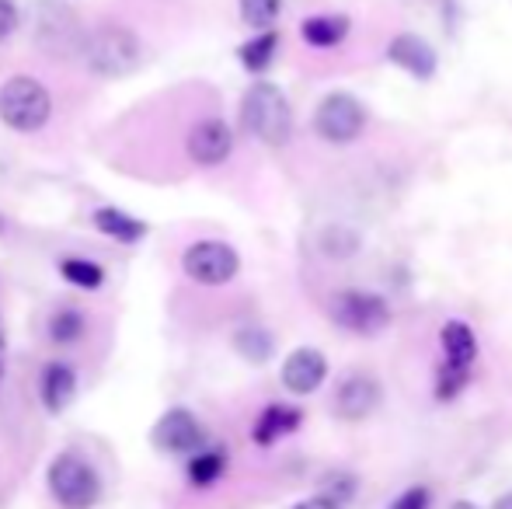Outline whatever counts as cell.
<instances>
[{
  "instance_id": "obj_1",
  "label": "cell",
  "mask_w": 512,
  "mask_h": 509,
  "mask_svg": "<svg viewBox=\"0 0 512 509\" xmlns=\"http://www.w3.org/2000/svg\"><path fill=\"white\" fill-rule=\"evenodd\" d=\"M81 60L88 63L91 74L105 81H122L143 67V39L126 25H98L84 35Z\"/></svg>"
},
{
  "instance_id": "obj_2",
  "label": "cell",
  "mask_w": 512,
  "mask_h": 509,
  "mask_svg": "<svg viewBox=\"0 0 512 509\" xmlns=\"http://www.w3.org/2000/svg\"><path fill=\"white\" fill-rule=\"evenodd\" d=\"M241 126L265 147H286L293 140V109L283 88L272 81H255L241 98Z\"/></svg>"
},
{
  "instance_id": "obj_3",
  "label": "cell",
  "mask_w": 512,
  "mask_h": 509,
  "mask_svg": "<svg viewBox=\"0 0 512 509\" xmlns=\"http://www.w3.org/2000/svg\"><path fill=\"white\" fill-rule=\"evenodd\" d=\"M53 119V95L39 77L14 74L0 84V123L14 133H39Z\"/></svg>"
},
{
  "instance_id": "obj_4",
  "label": "cell",
  "mask_w": 512,
  "mask_h": 509,
  "mask_svg": "<svg viewBox=\"0 0 512 509\" xmlns=\"http://www.w3.org/2000/svg\"><path fill=\"white\" fill-rule=\"evenodd\" d=\"M328 318L342 332L359 335V339H373V335L387 332L394 314L387 297H380L373 290H359V286H345V290L328 297Z\"/></svg>"
},
{
  "instance_id": "obj_5",
  "label": "cell",
  "mask_w": 512,
  "mask_h": 509,
  "mask_svg": "<svg viewBox=\"0 0 512 509\" xmlns=\"http://www.w3.org/2000/svg\"><path fill=\"white\" fill-rule=\"evenodd\" d=\"M46 482L60 509H95L98 499H102V478H98L95 464L84 461L81 454L53 457Z\"/></svg>"
},
{
  "instance_id": "obj_6",
  "label": "cell",
  "mask_w": 512,
  "mask_h": 509,
  "mask_svg": "<svg viewBox=\"0 0 512 509\" xmlns=\"http://www.w3.org/2000/svg\"><path fill=\"white\" fill-rule=\"evenodd\" d=\"M370 112L352 91H331L317 102L314 109V133L331 147H349L363 136Z\"/></svg>"
},
{
  "instance_id": "obj_7",
  "label": "cell",
  "mask_w": 512,
  "mask_h": 509,
  "mask_svg": "<svg viewBox=\"0 0 512 509\" xmlns=\"http://www.w3.org/2000/svg\"><path fill=\"white\" fill-rule=\"evenodd\" d=\"M182 272L199 286H227L241 272V255L227 241H192L182 252Z\"/></svg>"
},
{
  "instance_id": "obj_8",
  "label": "cell",
  "mask_w": 512,
  "mask_h": 509,
  "mask_svg": "<svg viewBox=\"0 0 512 509\" xmlns=\"http://www.w3.org/2000/svg\"><path fill=\"white\" fill-rule=\"evenodd\" d=\"M35 35H39V46L49 56H70V53H81V42L88 35V28L81 25V18L67 4H39Z\"/></svg>"
},
{
  "instance_id": "obj_9",
  "label": "cell",
  "mask_w": 512,
  "mask_h": 509,
  "mask_svg": "<svg viewBox=\"0 0 512 509\" xmlns=\"http://www.w3.org/2000/svg\"><path fill=\"white\" fill-rule=\"evenodd\" d=\"M150 440H154V447L161 450V454L192 457L196 450L206 447V429L189 408H168V412L154 422Z\"/></svg>"
},
{
  "instance_id": "obj_10",
  "label": "cell",
  "mask_w": 512,
  "mask_h": 509,
  "mask_svg": "<svg viewBox=\"0 0 512 509\" xmlns=\"http://www.w3.org/2000/svg\"><path fill=\"white\" fill-rule=\"evenodd\" d=\"M185 154L199 168H216V164H223L234 154V129L220 116L203 119V123H196L189 129V136H185Z\"/></svg>"
},
{
  "instance_id": "obj_11",
  "label": "cell",
  "mask_w": 512,
  "mask_h": 509,
  "mask_svg": "<svg viewBox=\"0 0 512 509\" xmlns=\"http://www.w3.org/2000/svg\"><path fill=\"white\" fill-rule=\"evenodd\" d=\"M380 398H384V387L377 377L366 370H352L335 387V415L345 422H363L366 415L377 412Z\"/></svg>"
},
{
  "instance_id": "obj_12",
  "label": "cell",
  "mask_w": 512,
  "mask_h": 509,
  "mask_svg": "<svg viewBox=\"0 0 512 509\" xmlns=\"http://www.w3.org/2000/svg\"><path fill=\"white\" fill-rule=\"evenodd\" d=\"M387 60L398 70H405L415 81H432L439 74V53L425 35L418 32H398L391 42H387Z\"/></svg>"
},
{
  "instance_id": "obj_13",
  "label": "cell",
  "mask_w": 512,
  "mask_h": 509,
  "mask_svg": "<svg viewBox=\"0 0 512 509\" xmlns=\"http://www.w3.org/2000/svg\"><path fill=\"white\" fill-rule=\"evenodd\" d=\"M279 377H283V387L290 394H300V398L314 394L324 384V377H328V356L314 346H300L283 360Z\"/></svg>"
},
{
  "instance_id": "obj_14",
  "label": "cell",
  "mask_w": 512,
  "mask_h": 509,
  "mask_svg": "<svg viewBox=\"0 0 512 509\" xmlns=\"http://www.w3.org/2000/svg\"><path fill=\"white\" fill-rule=\"evenodd\" d=\"M39 398L49 415L67 412L77 398V370L63 360L46 363V370H42V377H39Z\"/></svg>"
},
{
  "instance_id": "obj_15",
  "label": "cell",
  "mask_w": 512,
  "mask_h": 509,
  "mask_svg": "<svg viewBox=\"0 0 512 509\" xmlns=\"http://www.w3.org/2000/svg\"><path fill=\"white\" fill-rule=\"evenodd\" d=\"M300 422H304V412H300L297 405H283V401L265 405L262 415L255 419V426H251V440H255L258 447H272V443H279L283 436L297 433Z\"/></svg>"
},
{
  "instance_id": "obj_16",
  "label": "cell",
  "mask_w": 512,
  "mask_h": 509,
  "mask_svg": "<svg viewBox=\"0 0 512 509\" xmlns=\"http://www.w3.org/2000/svg\"><path fill=\"white\" fill-rule=\"evenodd\" d=\"M439 342H443V363L457 370H471L474 360H478V335L467 321L450 318L439 332Z\"/></svg>"
},
{
  "instance_id": "obj_17",
  "label": "cell",
  "mask_w": 512,
  "mask_h": 509,
  "mask_svg": "<svg viewBox=\"0 0 512 509\" xmlns=\"http://www.w3.org/2000/svg\"><path fill=\"white\" fill-rule=\"evenodd\" d=\"M352 21L345 14H310V18L300 21V39L307 42L310 49H335L349 39Z\"/></svg>"
},
{
  "instance_id": "obj_18",
  "label": "cell",
  "mask_w": 512,
  "mask_h": 509,
  "mask_svg": "<svg viewBox=\"0 0 512 509\" xmlns=\"http://www.w3.org/2000/svg\"><path fill=\"white\" fill-rule=\"evenodd\" d=\"M91 220H95V227L105 234V238L119 241V245H140V241L147 238V231H150L140 217L119 210V206H98Z\"/></svg>"
},
{
  "instance_id": "obj_19",
  "label": "cell",
  "mask_w": 512,
  "mask_h": 509,
  "mask_svg": "<svg viewBox=\"0 0 512 509\" xmlns=\"http://www.w3.org/2000/svg\"><path fill=\"white\" fill-rule=\"evenodd\" d=\"M279 53V32L276 28H269V32H255L248 42H241L237 46V60H241V67L248 70V74H265V70L272 67V60H276Z\"/></svg>"
},
{
  "instance_id": "obj_20",
  "label": "cell",
  "mask_w": 512,
  "mask_h": 509,
  "mask_svg": "<svg viewBox=\"0 0 512 509\" xmlns=\"http://www.w3.org/2000/svg\"><path fill=\"white\" fill-rule=\"evenodd\" d=\"M223 471H227V450L223 447L196 450V454L189 457V464H185V475H189V482L196 485V489H213L223 478Z\"/></svg>"
},
{
  "instance_id": "obj_21",
  "label": "cell",
  "mask_w": 512,
  "mask_h": 509,
  "mask_svg": "<svg viewBox=\"0 0 512 509\" xmlns=\"http://www.w3.org/2000/svg\"><path fill=\"white\" fill-rule=\"evenodd\" d=\"M234 349L248 363L262 367V363H269L272 356H276V339H272L269 328H262V325H244V328H237V332H234Z\"/></svg>"
},
{
  "instance_id": "obj_22",
  "label": "cell",
  "mask_w": 512,
  "mask_h": 509,
  "mask_svg": "<svg viewBox=\"0 0 512 509\" xmlns=\"http://www.w3.org/2000/svg\"><path fill=\"white\" fill-rule=\"evenodd\" d=\"M46 332L53 346H74V342H81L84 332H88V321H84V314L77 311V307H56L46 321Z\"/></svg>"
},
{
  "instance_id": "obj_23",
  "label": "cell",
  "mask_w": 512,
  "mask_h": 509,
  "mask_svg": "<svg viewBox=\"0 0 512 509\" xmlns=\"http://www.w3.org/2000/svg\"><path fill=\"white\" fill-rule=\"evenodd\" d=\"M60 276L77 290H98L105 283V269L98 262H91V258H63Z\"/></svg>"
},
{
  "instance_id": "obj_24",
  "label": "cell",
  "mask_w": 512,
  "mask_h": 509,
  "mask_svg": "<svg viewBox=\"0 0 512 509\" xmlns=\"http://www.w3.org/2000/svg\"><path fill=\"white\" fill-rule=\"evenodd\" d=\"M241 21L255 32H269L276 28L279 14H283V0H237Z\"/></svg>"
},
{
  "instance_id": "obj_25",
  "label": "cell",
  "mask_w": 512,
  "mask_h": 509,
  "mask_svg": "<svg viewBox=\"0 0 512 509\" xmlns=\"http://www.w3.org/2000/svg\"><path fill=\"white\" fill-rule=\"evenodd\" d=\"M467 381H471V370H457V367H446L443 363V367L436 370V398L453 401L467 387Z\"/></svg>"
},
{
  "instance_id": "obj_26",
  "label": "cell",
  "mask_w": 512,
  "mask_h": 509,
  "mask_svg": "<svg viewBox=\"0 0 512 509\" xmlns=\"http://www.w3.org/2000/svg\"><path fill=\"white\" fill-rule=\"evenodd\" d=\"M321 496H328L331 503H338L342 506L345 499H352L356 496V478L352 475H345V471H331L328 478H324V492Z\"/></svg>"
},
{
  "instance_id": "obj_27",
  "label": "cell",
  "mask_w": 512,
  "mask_h": 509,
  "mask_svg": "<svg viewBox=\"0 0 512 509\" xmlns=\"http://www.w3.org/2000/svg\"><path fill=\"white\" fill-rule=\"evenodd\" d=\"M429 506H432V492L425 485H408L387 509H429Z\"/></svg>"
},
{
  "instance_id": "obj_28",
  "label": "cell",
  "mask_w": 512,
  "mask_h": 509,
  "mask_svg": "<svg viewBox=\"0 0 512 509\" xmlns=\"http://www.w3.org/2000/svg\"><path fill=\"white\" fill-rule=\"evenodd\" d=\"M21 25V11L14 0H0V42H7Z\"/></svg>"
},
{
  "instance_id": "obj_29",
  "label": "cell",
  "mask_w": 512,
  "mask_h": 509,
  "mask_svg": "<svg viewBox=\"0 0 512 509\" xmlns=\"http://www.w3.org/2000/svg\"><path fill=\"white\" fill-rule=\"evenodd\" d=\"M293 509H342V506L331 503L328 496H310V499H304V503H297Z\"/></svg>"
},
{
  "instance_id": "obj_30",
  "label": "cell",
  "mask_w": 512,
  "mask_h": 509,
  "mask_svg": "<svg viewBox=\"0 0 512 509\" xmlns=\"http://www.w3.org/2000/svg\"><path fill=\"white\" fill-rule=\"evenodd\" d=\"M492 509H512V492H506V496H502Z\"/></svg>"
},
{
  "instance_id": "obj_31",
  "label": "cell",
  "mask_w": 512,
  "mask_h": 509,
  "mask_svg": "<svg viewBox=\"0 0 512 509\" xmlns=\"http://www.w3.org/2000/svg\"><path fill=\"white\" fill-rule=\"evenodd\" d=\"M450 509H478V506H474V503H467V499H460V503H453Z\"/></svg>"
},
{
  "instance_id": "obj_32",
  "label": "cell",
  "mask_w": 512,
  "mask_h": 509,
  "mask_svg": "<svg viewBox=\"0 0 512 509\" xmlns=\"http://www.w3.org/2000/svg\"><path fill=\"white\" fill-rule=\"evenodd\" d=\"M4 231H7V224H4V213H0V238H4Z\"/></svg>"
},
{
  "instance_id": "obj_33",
  "label": "cell",
  "mask_w": 512,
  "mask_h": 509,
  "mask_svg": "<svg viewBox=\"0 0 512 509\" xmlns=\"http://www.w3.org/2000/svg\"><path fill=\"white\" fill-rule=\"evenodd\" d=\"M0 353H4V328H0Z\"/></svg>"
},
{
  "instance_id": "obj_34",
  "label": "cell",
  "mask_w": 512,
  "mask_h": 509,
  "mask_svg": "<svg viewBox=\"0 0 512 509\" xmlns=\"http://www.w3.org/2000/svg\"><path fill=\"white\" fill-rule=\"evenodd\" d=\"M0 377H4V367H0Z\"/></svg>"
}]
</instances>
